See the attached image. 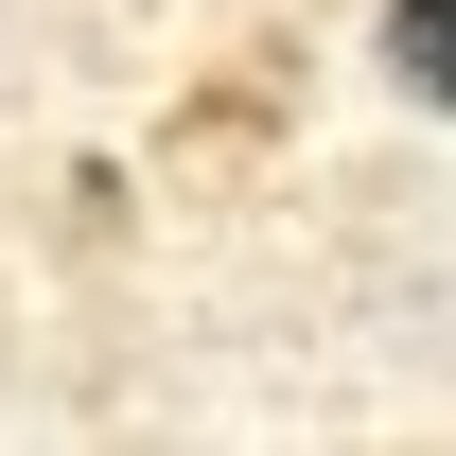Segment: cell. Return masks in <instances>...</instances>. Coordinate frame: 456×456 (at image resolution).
I'll return each mask as SVG.
<instances>
[{
	"label": "cell",
	"mask_w": 456,
	"mask_h": 456,
	"mask_svg": "<svg viewBox=\"0 0 456 456\" xmlns=\"http://www.w3.org/2000/svg\"><path fill=\"white\" fill-rule=\"evenodd\" d=\"M387 70L421 106H456V0H387Z\"/></svg>",
	"instance_id": "6da1fadb"
}]
</instances>
